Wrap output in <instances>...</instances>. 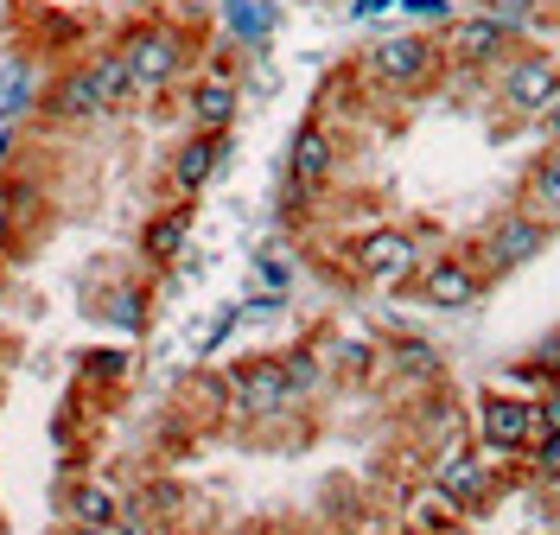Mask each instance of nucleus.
<instances>
[{"label": "nucleus", "mask_w": 560, "mask_h": 535, "mask_svg": "<svg viewBox=\"0 0 560 535\" xmlns=\"http://www.w3.org/2000/svg\"><path fill=\"white\" fill-rule=\"evenodd\" d=\"M115 51H121V65L135 77V103H140V96H166L178 77L191 71L198 38L185 33L178 20H166V13H147V20H135L128 33L115 38Z\"/></svg>", "instance_id": "nucleus-1"}, {"label": "nucleus", "mask_w": 560, "mask_h": 535, "mask_svg": "<svg viewBox=\"0 0 560 535\" xmlns=\"http://www.w3.org/2000/svg\"><path fill=\"white\" fill-rule=\"evenodd\" d=\"M440 71H446V45L427 33H388L363 45V58H357V77L383 96H420L440 83Z\"/></svg>", "instance_id": "nucleus-2"}, {"label": "nucleus", "mask_w": 560, "mask_h": 535, "mask_svg": "<svg viewBox=\"0 0 560 535\" xmlns=\"http://www.w3.org/2000/svg\"><path fill=\"white\" fill-rule=\"evenodd\" d=\"M345 255H350V275H357L363 287H376V293H408V287H415V275L427 268L420 236H415V230H395V223H383V230H363Z\"/></svg>", "instance_id": "nucleus-3"}, {"label": "nucleus", "mask_w": 560, "mask_h": 535, "mask_svg": "<svg viewBox=\"0 0 560 535\" xmlns=\"http://www.w3.org/2000/svg\"><path fill=\"white\" fill-rule=\"evenodd\" d=\"M548 243H555V223H541V217H528L523 205H510L503 217H490V230L471 243V261H478L485 281H503V275H516L528 261H541Z\"/></svg>", "instance_id": "nucleus-4"}, {"label": "nucleus", "mask_w": 560, "mask_h": 535, "mask_svg": "<svg viewBox=\"0 0 560 535\" xmlns=\"http://www.w3.org/2000/svg\"><path fill=\"white\" fill-rule=\"evenodd\" d=\"M427 485L453 503L458 516H490V510H497V498H503V460H478L465 440H453V446L433 460Z\"/></svg>", "instance_id": "nucleus-5"}, {"label": "nucleus", "mask_w": 560, "mask_h": 535, "mask_svg": "<svg viewBox=\"0 0 560 535\" xmlns=\"http://www.w3.org/2000/svg\"><path fill=\"white\" fill-rule=\"evenodd\" d=\"M478 440L497 460H528V446L541 440V415H535V395H516L503 383H490L478 395Z\"/></svg>", "instance_id": "nucleus-6"}, {"label": "nucleus", "mask_w": 560, "mask_h": 535, "mask_svg": "<svg viewBox=\"0 0 560 535\" xmlns=\"http://www.w3.org/2000/svg\"><path fill=\"white\" fill-rule=\"evenodd\" d=\"M338 128H325L318 115H306L300 128H293V141H287V205L293 211H306L318 191L338 178Z\"/></svg>", "instance_id": "nucleus-7"}, {"label": "nucleus", "mask_w": 560, "mask_h": 535, "mask_svg": "<svg viewBox=\"0 0 560 535\" xmlns=\"http://www.w3.org/2000/svg\"><path fill=\"white\" fill-rule=\"evenodd\" d=\"M490 77H497V103L510 108V115H528V121H535L560 90V58L541 51V45H516V58L497 65Z\"/></svg>", "instance_id": "nucleus-8"}, {"label": "nucleus", "mask_w": 560, "mask_h": 535, "mask_svg": "<svg viewBox=\"0 0 560 535\" xmlns=\"http://www.w3.org/2000/svg\"><path fill=\"white\" fill-rule=\"evenodd\" d=\"M300 402L287 389V370H280V357H243V363H230V415L236 421H280V415H293Z\"/></svg>", "instance_id": "nucleus-9"}, {"label": "nucleus", "mask_w": 560, "mask_h": 535, "mask_svg": "<svg viewBox=\"0 0 560 535\" xmlns=\"http://www.w3.org/2000/svg\"><path fill=\"white\" fill-rule=\"evenodd\" d=\"M485 275H478V261L471 255H427V268L415 275V293L420 306H433V313H471L478 300H485Z\"/></svg>", "instance_id": "nucleus-10"}, {"label": "nucleus", "mask_w": 560, "mask_h": 535, "mask_svg": "<svg viewBox=\"0 0 560 535\" xmlns=\"http://www.w3.org/2000/svg\"><path fill=\"white\" fill-rule=\"evenodd\" d=\"M440 45H446V65H458V71H497L516 58V33L490 13H458Z\"/></svg>", "instance_id": "nucleus-11"}, {"label": "nucleus", "mask_w": 560, "mask_h": 535, "mask_svg": "<svg viewBox=\"0 0 560 535\" xmlns=\"http://www.w3.org/2000/svg\"><path fill=\"white\" fill-rule=\"evenodd\" d=\"M230 153H236V135H185L173 147V160H166V191L173 198H198L210 178L230 166Z\"/></svg>", "instance_id": "nucleus-12"}, {"label": "nucleus", "mask_w": 560, "mask_h": 535, "mask_svg": "<svg viewBox=\"0 0 560 535\" xmlns=\"http://www.w3.org/2000/svg\"><path fill=\"white\" fill-rule=\"evenodd\" d=\"M38 115H45V121H58V128H90V121H108V108H103V96H96V83H90V65H83V58L65 65V71L38 90Z\"/></svg>", "instance_id": "nucleus-13"}, {"label": "nucleus", "mask_w": 560, "mask_h": 535, "mask_svg": "<svg viewBox=\"0 0 560 535\" xmlns=\"http://www.w3.org/2000/svg\"><path fill=\"white\" fill-rule=\"evenodd\" d=\"M243 115V83L236 77H191L185 90V135H236Z\"/></svg>", "instance_id": "nucleus-14"}, {"label": "nucleus", "mask_w": 560, "mask_h": 535, "mask_svg": "<svg viewBox=\"0 0 560 535\" xmlns=\"http://www.w3.org/2000/svg\"><path fill=\"white\" fill-rule=\"evenodd\" d=\"M191 223H198V198H173L166 211H153L140 223V261L147 268H173L191 249Z\"/></svg>", "instance_id": "nucleus-15"}, {"label": "nucleus", "mask_w": 560, "mask_h": 535, "mask_svg": "<svg viewBox=\"0 0 560 535\" xmlns=\"http://www.w3.org/2000/svg\"><path fill=\"white\" fill-rule=\"evenodd\" d=\"M58 510H65V523H103V530L121 523V498L108 485H96V478H83V472H70L58 485Z\"/></svg>", "instance_id": "nucleus-16"}, {"label": "nucleus", "mask_w": 560, "mask_h": 535, "mask_svg": "<svg viewBox=\"0 0 560 535\" xmlns=\"http://www.w3.org/2000/svg\"><path fill=\"white\" fill-rule=\"evenodd\" d=\"M383 370H388V376H401V383H415V395L433 389V383H446V363H440V351H433L427 338H408V332L383 345Z\"/></svg>", "instance_id": "nucleus-17"}, {"label": "nucleus", "mask_w": 560, "mask_h": 535, "mask_svg": "<svg viewBox=\"0 0 560 535\" xmlns=\"http://www.w3.org/2000/svg\"><path fill=\"white\" fill-rule=\"evenodd\" d=\"M217 13H223V33L236 38L243 51H255V58H261V51L275 45V26H280V7H275V0H223Z\"/></svg>", "instance_id": "nucleus-18"}, {"label": "nucleus", "mask_w": 560, "mask_h": 535, "mask_svg": "<svg viewBox=\"0 0 560 535\" xmlns=\"http://www.w3.org/2000/svg\"><path fill=\"white\" fill-rule=\"evenodd\" d=\"M325 363H331V376H345V383H376L383 376V345L370 338V332H338L331 345H318Z\"/></svg>", "instance_id": "nucleus-19"}, {"label": "nucleus", "mask_w": 560, "mask_h": 535, "mask_svg": "<svg viewBox=\"0 0 560 535\" xmlns=\"http://www.w3.org/2000/svg\"><path fill=\"white\" fill-rule=\"evenodd\" d=\"M523 211L541 217V223H560V147L535 153L523 173Z\"/></svg>", "instance_id": "nucleus-20"}, {"label": "nucleus", "mask_w": 560, "mask_h": 535, "mask_svg": "<svg viewBox=\"0 0 560 535\" xmlns=\"http://www.w3.org/2000/svg\"><path fill=\"white\" fill-rule=\"evenodd\" d=\"M83 65H90V83H96V96H103V108H108V115L135 108V77H128V65H121V51H115V45H103V51H90Z\"/></svg>", "instance_id": "nucleus-21"}, {"label": "nucleus", "mask_w": 560, "mask_h": 535, "mask_svg": "<svg viewBox=\"0 0 560 535\" xmlns=\"http://www.w3.org/2000/svg\"><path fill=\"white\" fill-rule=\"evenodd\" d=\"M38 103V65L33 58H7L0 65V121H20Z\"/></svg>", "instance_id": "nucleus-22"}, {"label": "nucleus", "mask_w": 560, "mask_h": 535, "mask_svg": "<svg viewBox=\"0 0 560 535\" xmlns=\"http://www.w3.org/2000/svg\"><path fill=\"white\" fill-rule=\"evenodd\" d=\"M280 370H287V389H293V402H306V395L325 389V376H331V363H325V351L318 345H293V351H275Z\"/></svg>", "instance_id": "nucleus-23"}, {"label": "nucleus", "mask_w": 560, "mask_h": 535, "mask_svg": "<svg viewBox=\"0 0 560 535\" xmlns=\"http://www.w3.org/2000/svg\"><path fill=\"white\" fill-rule=\"evenodd\" d=\"M135 376V357L121 351V345H103V351H83V383H96V389H121Z\"/></svg>", "instance_id": "nucleus-24"}, {"label": "nucleus", "mask_w": 560, "mask_h": 535, "mask_svg": "<svg viewBox=\"0 0 560 535\" xmlns=\"http://www.w3.org/2000/svg\"><path fill=\"white\" fill-rule=\"evenodd\" d=\"M408 523H415V535H458V530H465V516H458L440 491H427V498L408 510Z\"/></svg>", "instance_id": "nucleus-25"}, {"label": "nucleus", "mask_w": 560, "mask_h": 535, "mask_svg": "<svg viewBox=\"0 0 560 535\" xmlns=\"http://www.w3.org/2000/svg\"><path fill=\"white\" fill-rule=\"evenodd\" d=\"M147 287H115L108 293V306H103V319L108 325H121V332H147Z\"/></svg>", "instance_id": "nucleus-26"}, {"label": "nucleus", "mask_w": 560, "mask_h": 535, "mask_svg": "<svg viewBox=\"0 0 560 535\" xmlns=\"http://www.w3.org/2000/svg\"><path fill=\"white\" fill-rule=\"evenodd\" d=\"M478 13H490V20H503L510 33H528L541 13H548V0H478Z\"/></svg>", "instance_id": "nucleus-27"}, {"label": "nucleus", "mask_w": 560, "mask_h": 535, "mask_svg": "<svg viewBox=\"0 0 560 535\" xmlns=\"http://www.w3.org/2000/svg\"><path fill=\"white\" fill-rule=\"evenodd\" d=\"M528 363L541 370V383H560V325H555V332H541V338L528 345Z\"/></svg>", "instance_id": "nucleus-28"}, {"label": "nucleus", "mask_w": 560, "mask_h": 535, "mask_svg": "<svg viewBox=\"0 0 560 535\" xmlns=\"http://www.w3.org/2000/svg\"><path fill=\"white\" fill-rule=\"evenodd\" d=\"M395 7H401L408 20H427V26H453V20H458L453 0H395Z\"/></svg>", "instance_id": "nucleus-29"}, {"label": "nucleus", "mask_w": 560, "mask_h": 535, "mask_svg": "<svg viewBox=\"0 0 560 535\" xmlns=\"http://www.w3.org/2000/svg\"><path fill=\"white\" fill-rule=\"evenodd\" d=\"M243 325V306H223L217 319H210V332H205V345H198V357H217L223 345H230V332Z\"/></svg>", "instance_id": "nucleus-30"}, {"label": "nucleus", "mask_w": 560, "mask_h": 535, "mask_svg": "<svg viewBox=\"0 0 560 535\" xmlns=\"http://www.w3.org/2000/svg\"><path fill=\"white\" fill-rule=\"evenodd\" d=\"M255 275H261L268 287H275V293H287V287H293V268H287L280 255H255Z\"/></svg>", "instance_id": "nucleus-31"}, {"label": "nucleus", "mask_w": 560, "mask_h": 535, "mask_svg": "<svg viewBox=\"0 0 560 535\" xmlns=\"http://www.w3.org/2000/svg\"><path fill=\"white\" fill-rule=\"evenodd\" d=\"M535 415H541V433H560V383H548L535 395Z\"/></svg>", "instance_id": "nucleus-32"}, {"label": "nucleus", "mask_w": 560, "mask_h": 535, "mask_svg": "<svg viewBox=\"0 0 560 535\" xmlns=\"http://www.w3.org/2000/svg\"><path fill=\"white\" fill-rule=\"evenodd\" d=\"M535 128H541V141H548V147H560V90H555V103L535 115Z\"/></svg>", "instance_id": "nucleus-33"}, {"label": "nucleus", "mask_w": 560, "mask_h": 535, "mask_svg": "<svg viewBox=\"0 0 560 535\" xmlns=\"http://www.w3.org/2000/svg\"><path fill=\"white\" fill-rule=\"evenodd\" d=\"M13 249H20V217H13L7 205H0V261H7Z\"/></svg>", "instance_id": "nucleus-34"}, {"label": "nucleus", "mask_w": 560, "mask_h": 535, "mask_svg": "<svg viewBox=\"0 0 560 535\" xmlns=\"http://www.w3.org/2000/svg\"><path fill=\"white\" fill-rule=\"evenodd\" d=\"M388 7H395V0H350V20H357V26H363V20H383Z\"/></svg>", "instance_id": "nucleus-35"}, {"label": "nucleus", "mask_w": 560, "mask_h": 535, "mask_svg": "<svg viewBox=\"0 0 560 535\" xmlns=\"http://www.w3.org/2000/svg\"><path fill=\"white\" fill-rule=\"evenodd\" d=\"M51 535H121V530H103V523H58Z\"/></svg>", "instance_id": "nucleus-36"}, {"label": "nucleus", "mask_w": 560, "mask_h": 535, "mask_svg": "<svg viewBox=\"0 0 560 535\" xmlns=\"http://www.w3.org/2000/svg\"><path fill=\"white\" fill-rule=\"evenodd\" d=\"M0 275H7V261H0Z\"/></svg>", "instance_id": "nucleus-37"}]
</instances>
